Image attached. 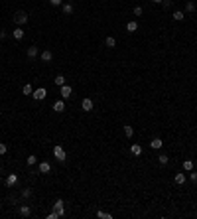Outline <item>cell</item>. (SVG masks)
Instances as JSON below:
<instances>
[{
  "label": "cell",
  "mask_w": 197,
  "mask_h": 219,
  "mask_svg": "<svg viewBox=\"0 0 197 219\" xmlns=\"http://www.w3.org/2000/svg\"><path fill=\"white\" fill-rule=\"evenodd\" d=\"M53 156H55V160H59V162H65V158H67L65 148H63L61 144H57V146L53 148Z\"/></svg>",
  "instance_id": "cell-1"
},
{
  "label": "cell",
  "mask_w": 197,
  "mask_h": 219,
  "mask_svg": "<svg viewBox=\"0 0 197 219\" xmlns=\"http://www.w3.org/2000/svg\"><path fill=\"white\" fill-rule=\"evenodd\" d=\"M51 207H53V209H55L57 213H59L61 217L65 215V201H63V199H55V204H53Z\"/></svg>",
  "instance_id": "cell-2"
},
{
  "label": "cell",
  "mask_w": 197,
  "mask_h": 219,
  "mask_svg": "<svg viewBox=\"0 0 197 219\" xmlns=\"http://www.w3.org/2000/svg\"><path fill=\"white\" fill-rule=\"evenodd\" d=\"M14 22L18 24V26L26 24V22H28V14H26V12H16L14 14Z\"/></svg>",
  "instance_id": "cell-3"
},
{
  "label": "cell",
  "mask_w": 197,
  "mask_h": 219,
  "mask_svg": "<svg viewBox=\"0 0 197 219\" xmlns=\"http://www.w3.org/2000/svg\"><path fill=\"white\" fill-rule=\"evenodd\" d=\"M32 97H34L36 101H44V99L47 97V91H45L44 87H40V89H36L34 93H32Z\"/></svg>",
  "instance_id": "cell-4"
},
{
  "label": "cell",
  "mask_w": 197,
  "mask_h": 219,
  "mask_svg": "<svg viewBox=\"0 0 197 219\" xmlns=\"http://www.w3.org/2000/svg\"><path fill=\"white\" fill-rule=\"evenodd\" d=\"M71 93H73V89L69 87V85H61V87H59V95L63 99H69V97H71Z\"/></svg>",
  "instance_id": "cell-5"
},
{
  "label": "cell",
  "mask_w": 197,
  "mask_h": 219,
  "mask_svg": "<svg viewBox=\"0 0 197 219\" xmlns=\"http://www.w3.org/2000/svg\"><path fill=\"white\" fill-rule=\"evenodd\" d=\"M81 109L85 111V113H91L93 111V101L91 99H83L81 101Z\"/></svg>",
  "instance_id": "cell-6"
},
{
  "label": "cell",
  "mask_w": 197,
  "mask_h": 219,
  "mask_svg": "<svg viewBox=\"0 0 197 219\" xmlns=\"http://www.w3.org/2000/svg\"><path fill=\"white\" fill-rule=\"evenodd\" d=\"M38 53H40V50L36 46H30L28 47V51H26V55L30 57V59H36V57H38Z\"/></svg>",
  "instance_id": "cell-7"
},
{
  "label": "cell",
  "mask_w": 197,
  "mask_h": 219,
  "mask_svg": "<svg viewBox=\"0 0 197 219\" xmlns=\"http://www.w3.org/2000/svg\"><path fill=\"white\" fill-rule=\"evenodd\" d=\"M18 211H20V215H22V217H30L32 215V207L30 205H20Z\"/></svg>",
  "instance_id": "cell-8"
},
{
  "label": "cell",
  "mask_w": 197,
  "mask_h": 219,
  "mask_svg": "<svg viewBox=\"0 0 197 219\" xmlns=\"http://www.w3.org/2000/svg\"><path fill=\"white\" fill-rule=\"evenodd\" d=\"M51 59H53V53H51V50H44V51H41V61L49 63Z\"/></svg>",
  "instance_id": "cell-9"
},
{
  "label": "cell",
  "mask_w": 197,
  "mask_h": 219,
  "mask_svg": "<svg viewBox=\"0 0 197 219\" xmlns=\"http://www.w3.org/2000/svg\"><path fill=\"white\" fill-rule=\"evenodd\" d=\"M12 36H14V40H18V42L22 40V38H24V30H22V26H18V28L12 32Z\"/></svg>",
  "instance_id": "cell-10"
},
{
  "label": "cell",
  "mask_w": 197,
  "mask_h": 219,
  "mask_svg": "<svg viewBox=\"0 0 197 219\" xmlns=\"http://www.w3.org/2000/svg\"><path fill=\"white\" fill-rule=\"evenodd\" d=\"M16 182H18V176H16V174H10L8 178H6V186H8V188H12V186H16Z\"/></svg>",
  "instance_id": "cell-11"
},
{
  "label": "cell",
  "mask_w": 197,
  "mask_h": 219,
  "mask_svg": "<svg viewBox=\"0 0 197 219\" xmlns=\"http://www.w3.org/2000/svg\"><path fill=\"white\" fill-rule=\"evenodd\" d=\"M162 138H152V142H150V146L154 148V150H160V148H162Z\"/></svg>",
  "instance_id": "cell-12"
},
{
  "label": "cell",
  "mask_w": 197,
  "mask_h": 219,
  "mask_svg": "<svg viewBox=\"0 0 197 219\" xmlns=\"http://www.w3.org/2000/svg\"><path fill=\"white\" fill-rule=\"evenodd\" d=\"M49 170H51L49 162H41L40 164V174H49Z\"/></svg>",
  "instance_id": "cell-13"
},
{
  "label": "cell",
  "mask_w": 197,
  "mask_h": 219,
  "mask_svg": "<svg viewBox=\"0 0 197 219\" xmlns=\"http://www.w3.org/2000/svg\"><path fill=\"white\" fill-rule=\"evenodd\" d=\"M53 111H55V113H63V111H65V103H63V101H57V103L53 105Z\"/></svg>",
  "instance_id": "cell-14"
},
{
  "label": "cell",
  "mask_w": 197,
  "mask_h": 219,
  "mask_svg": "<svg viewBox=\"0 0 197 219\" xmlns=\"http://www.w3.org/2000/svg\"><path fill=\"white\" fill-rule=\"evenodd\" d=\"M136 30H138V22H134V20H130V22L126 24V32H130V34H132V32H136Z\"/></svg>",
  "instance_id": "cell-15"
},
{
  "label": "cell",
  "mask_w": 197,
  "mask_h": 219,
  "mask_svg": "<svg viewBox=\"0 0 197 219\" xmlns=\"http://www.w3.org/2000/svg\"><path fill=\"white\" fill-rule=\"evenodd\" d=\"M130 152L134 154V156H140V154H142V146H140V144H132V146H130Z\"/></svg>",
  "instance_id": "cell-16"
},
{
  "label": "cell",
  "mask_w": 197,
  "mask_h": 219,
  "mask_svg": "<svg viewBox=\"0 0 197 219\" xmlns=\"http://www.w3.org/2000/svg\"><path fill=\"white\" fill-rule=\"evenodd\" d=\"M61 8H63V14H73V4L71 2H67V4H61Z\"/></svg>",
  "instance_id": "cell-17"
},
{
  "label": "cell",
  "mask_w": 197,
  "mask_h": 219,
  "mask_svg": "<svg viewBox=\"0 0 197 219\" xmlns=\"http://www.w3.org/2000/svg\"><path fill=\"white\" fill-rule=\"evenodd\" d=\"M172 18L175 20V22H182V20L185 18V12H179V10H175V12H173V16H172Z\"/></svg>",
  "instance_id": "cell-18"
},
{
  "label": "cell",
  "mask_w": 197,
  "mask_h": 219,
  "mask_svg": "<svg viewBox=\"0 0 197 219\" xmlns=\"http://www.w3.org/2000/svg\"><path fill=\"white\" fill-rule=\"evenodd\" d=\"M175 184H179V186H182V184H185V180H187V178H185V174H175Z\"/></svg>",
  "instance_id": "cell-19"
},
{
  "label": "cell",
  "mask_w": 197,
  "mask_h": 219,
  "mask_svg": "<svg viewBox=\"0 0 197 219\" xmlns=\"http://www.w3.org/2000/svg\"><path fill=\"white\" fill-rule=\"evenodd\" d=\"M158 162H160V166H166V164L169 162V158L166 156V154H160V156H158Z\"/></svg>",
  "instance_id": "cell-20"
},
{
  "label": "cell",
  "mask_w": 197,
  "mask_h": 219,
  "mask_svg": "<svg viewBox=\"0 0 197 219\" xmlns=\"http://www.w3.org/2000/svg\"><path fill=\"white\" fill-rule=\"evenodd\" d=\"M183 170H185V172H191V170H193V160H185V162H183Z\"/></svg>",
  "instance_id": "cell-21"
},
{
  "label": "cell",
  "mask_w": 197,
  "mask_h": 219,
  "mask_svg": "<svg viewBox=\"0 0 197 219\" xmlns=\"http://www.w3.org/2000/svg\"><path fill=\"white\" fill-rule=\"evenodd\" d=\"M53 81H55L57 87H61V85H65V75H57L55 79H53Z\"/></svg>",
  "instance_id": "cell-22"
},
{
  "label": "cell",
  "mask_w": 197,
  "mask_h": 219,
  "mask_svg": "<svg viewBox=\"0 0 197 219\" xmlns=\"http://www.w3.org/2000/svg\"><path fill=\"white\" fill-rule=\"evenodd\" d=\"M105 44H106V47H114L116 46V40L113 38V36H109V38L105 40Z\"/></svg>",
  "instance_id": "cell-23"
},
{
  "label": "cell",
  "mask_w": 197,
  "mask_h": 219,
  "mask_svg": "<svg viewBox=\"0 0 197 219\" xmlns=\"http://www.w3.org/2000/svg\"><path fill=\"white\" fill-rule=\"evenodd\" d=\"M124 134L128 136V138H132V136H134V129H132L130 125H126V126H124Z\"/></svg>",
  "instance_id": "cell-24"
},
{
  "label": "cell",
  "mask_w": 197,
  "mask_h": 219,
  "mask_svg": "<svg viewBox=\"0 0 197 219\" xmlns=\"http://www.w3.org/2000/svg\"><path fill=\"white\" fill-rule=\"evenodd\" d=\"M22 93H24V95H32V93H34V87H32L30 83L24 85V87H22Z\"/></svg>",
  "instance_id": "cell-25"
},
{
  "label": "cell",
  "mask_w": 197,
  "mask_h": 219,
  "mask_svg": "<svg viewBox=\"0 0 197 219\" xmlns=\"http://www.w3.org/2000/svg\"><path fill=\"white\" fill-rule=\"evenodd\" d=\"M97 217H101V219H113L110 213H105V211H97Z\"/></svg>",
  "instance_id": "cell-26"
},
{
  "label": "cell",
  "mask_w": 197,
  "mask_h": 219,
  "mask_svg": "<svg viewBox=\"0 0 197 219\" xmlns=\"http://www.w3.org/2000/svg\"><path fill=\"white\" fill-rule=\"evenodd\" d=\"M195 10V2H187L185 4V12H193Z\"/></svg>",
  "instance_id": "cell-27"
},
{
  "label": "cell",
  "mask_w": 197,
  "mask_h": 219,
  "mask_svg": "<svg viewBox=\"0 0 197 219\" xmlns=\"http://www.w3.org/2000/svg\"><path fill=\"white\" fill-rule=\"evenodd\" d=\"M59 217H61V215H59V213H57L55 209H53L51 213H47V219H59Z\"/></svg>",
  "instance_id": "cell-28"
},
{
  "label": "cell",
  "mask_w": 197,
  "mask_h": 219,
  "mask_svg": "<svg viewBox=\"0 0 197 219\" xmlns=\"http://www.w3.org/2000/svg\"><path fill=\"white\" fill-rule=\"evenodd\" d=\"M26 162H28V166H34V164H36V156H34V154L28 156V158H26Z\"/></svg>",
  "instance_id": "cell-29"
},
{
  "label": "cell",
  "mask_w": 197,
  "mask_h": 219,
  "mask_svg": "<svg viewBox=\"0 0 197 219\" xmlns=\"http://www.w3.org/2000/svg\"><path fill=\"white\" fill-rule=\"evenodd\" d=\"M8 152V146L4 142H0V156H2V154H6Z\"/></svg>",
  "instance_id": "cell-30"
},
{
  "label": "cell",
  "mask_w": 197,
  "mask_h": 219,
  "mask_svg": "<svg viewBox=\"0 0 197 219\" xmlns=\"http://www.w3.org/2000/svg\"><path fill=\"white\" fill-rule=\"evenodd\" d=\"M22 197H32V190H30V188L22 190Z\"/></svg>",
  "instance_id": "cell-31"
},
{
  "label": "cell",
  "mask_w": 197,
  "mask_h": 219,
  "mask_svg": "<svg viewBox=\"0 0 197 219\" xmlns=\"http://www.w3.org/2000/svg\"><path fill=\"white\" fill-rule=\"evenodd\" d=\"M144 14V10H142V6H136L134 8V16H142Z\"/></svg>",
  "instance_id": "cell-32"
},
{
  "label": "cell",
  "mask_w": 197,
  "mask_h": 219,
  "mask_svg": "<svg viewBox=\"0 0 197 219\" xmlns=\"http://www.w3.org/2000/svg\"><path fill=\"white\" fill-rule=\"evenodd\" d=\"M189 180H191V182H197V172H193V170H191V172H189Z\"/></svg>",
  "instance_id": "cell-33"
},
{
  "label": "cell",
  "mask_w": 197,
  "mask_h": 219,
  "mask_svg": "<svg viewBox=\"0 0 197 219\" xmlns=\"http://www.w3.org/2000/svg\"><path fill=\"white\" fill-rule=\"evenodd\" d=\"M49 2H51V6H61L63 0H49Z\"/></svg>",
  "instance_id": "cell-34"
},
{
  "label": "cell",
  "mask_w": 197,
  "mask_h": 219,
  "mask_svg": "<svg viewBox=\"0 0 197 219\" xmlns=\"http://www.w3.org/2000/svg\"><path fill=\"white\" fill-rule=\"evenodd\" d=\"M152 2H154V4H162V0H152Z\"/></svg>",
  "instance_id": "cell-35"
},
{
  "label": "cell",
  "mask_w": 197,
  "mask_h": 219,
  "mask_svg": "<svg viewBox=\"0 0 197 219\" xmlns=\"http://www.w3.org/2000/svg\"><path fill=\"white\" fill-rule=\"evenodd\" d=\"M0 93H2V89H0Z\"/></svg>",
  "instance_id": "cell-36"
}]
</instances>
